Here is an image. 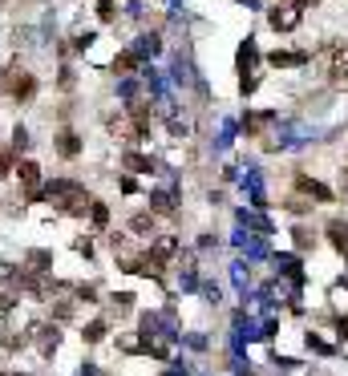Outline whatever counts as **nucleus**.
Masks as SVG:
<instances>
[{
    "instance_id": "5",
    "label": "nucleus",
    "mask_w": 348,
    "mask_h": 376,
    "mask_svg": "<svg viewBox=\"0 0 348 376\" xmlns=\"http://www.w3.org/2000/svg\"><path fill=\"white\" fill-rule=\"evenodd\" d=\"M49 267H53V255H49V251H41V247L24 251V275H28V280H41Z\"/></svg>"
},
{
    "instance_id": "13",
    "label": "nucleus",
    "mask_w": 348,
    "mask_h": 376,
    "mask_svg": "<svg viewBox=\"0 0 348 376\" xmlns=\"http://www.w3.org/2000/svg\"><path fill=\"white\" fill-rule=\"evenodd\" d=\"M90 219H93V227H106V223H110V211H106V203H90Z\"/></svg>"
},
{
    "instance_id": "11",
    "label": "nucleus",
    "mask_w": 348,
    "mask_h": 376,
    "mask_svg": "<svg viewBox=\"0 0 348 376\" xmlns=\"http://www.w3.org/2000/svg\"><path fill=\"white\" fill-rule=\"evenodd\" d=\"M296 187H300L304 194H312V198H320V203H328V198H332V190H328V187H320V182H312V178H300Z\"/></svg>"
},
{
    "instance_id": "26",
    "label": "nucleus",
    "mask_w": 348,
    "mask_h": 376,
    "mask_svg": "<svg viewBox=\"0 0 348 376\" xmlns=\"http://www.w3.org/2000/svg\"><path fill=\"white\" fill-rule=\"evenodd\" d=\"M77 251H81V255L90 259V255H93V243H90V239H77Z\"/></svg>"
},
{
    "instance_id": "27",
    "label": "nucleus",
    "mask_w": 348,
    "mask_h": 376,
    "mask_svg": "<svg viewBox=\"0 0 348 376\" xmlns=\"http://www.w3.org/2000/svg\"><path fill=\"white\" fill-rule=\"evenodd\" d=\"M0 376H24V373H13V368H4V373H0Z\"/></svg>"
},
{
    "instance_id": "21",
    "label": "nucleus",
    "mask_w": 348,
    "mask_h": 376,
    "mask_svg": "<svg viewBox=\"0 0 348 376\" xmlns=\"http://www.w3.org/2000/svg\"><path fill=\"white\" fill-rule=\"evenodd\" d=\"M117 344H122V352H146V344H138V336H122Z\"/></svg>"
},
{
    "instance_id": "3",
    "label": "nucleus",
    "mask_w": 348,
    "mask_h": 376,
    "mask_svg": "<svg viewBox=\"0 0 348 376\" xmlns=\"http://www.w3.org/2000/svg\"><path fill=\"white\" fill-rule=\"evenodd\" d=\"M267 24H272L276 33H292V28L300 24V4H276V8L267 12Z\"/></svg>"
},
{
    "instance_id": "22",
    "label": "nucleus",
    "mask_w": 348,
    "mask_h": 376,
    "mask_svg": "<svg viewBox=\"0 0 348 376\" xmlns=\"http://www.w3.org/2000/svg\"><path fill=\"white\" fill-rule=\"evenodd\" d=\"M110 304H114L117 311H130V304H134V296H130V291H122V296H114Z\"/></svg>"
},
{
    "instance_id": "19",
    "label": "nucleus",
    "mask_w": 348,
    "mask_h": 376,
    "mask_svg": "<svg viewBox=\"0 0 348 376\" xmlns=\"http://www.w3.org/2000/svg\"><path fill=\"white\" fill-rule=\"evenodd\" d=\"M17 307V291L13 287H0V311H13Z\"/></svg>"
},
{
    "instance_id": "7",
    "label": "nucleus",
    "mask_w": 348,
    "mask_h": 376,
    "mask_svg": "<svg viewBox=\"0 0 348 376\" xmlns=\"http://www.w3.org/2000/svg\"><path fill=\"white\" fill-rule=\"evenodd\" d=\"M53 146H57V154H61V158H77V154H81V138H77L73 130H61Z\"/></svg>"
},
{
    "instance_id": "2",
    "label": "nucleus",
    "mask_w": 348,
    "mask_h": 376,
    "mask_svg": "<svg viewBox=\"0 0 348 376\" xmlns=\"http://www.w3.org/2000/svg\"><path fill=\"white\" fill-rule=\"evenodd\" d=\"M24 336H28V340H33V344H37V348H41L45 356H53V348H57V340H61V332L53 328L49 320H33Z\"/></svg>"
},
{
    "instance_id": "25",
    "label": "nucleus",
    "mask_w": 348,
    "mask_h": 376,
    "mask_svg": "<svg viewBox=\"0 0 348 376\" xmlns=\"http://www.w3.org/2000/svg\"><path fill=\"white\" fill-rule=\"evenodd\" d=\"M154 207H163V211H170V207H174V198H170V194H154Z\"/></svg>"
},
{
    "instance_id": "1",
    "label": "nucleus",
    "mask_w": 348,
    "mask_h": 376,
    "mask_svg": "<svg viewBox=\"0 0 348 376\" xmlns=\"http://www.w3.org/2000/svg\"><path fill=\"white\" fill-rule=\"evenodd\" d=\"M41 198L57 203V211H65V214H85V207H90L85 187H77V182H69V178H61V182L45 187V190H41Z\"/></svg>"
},
{
    "instance_id": "4",
    "label": "nucleus",
    "mask_w": 348,
    "mask_h": 376,
    "mask_svg": "<svg viewBox=\"0 0 348 376\" xmlns=\"http://www.w3.org/2000/svg\"><path fill=\"white\" fill-rule=\"evenodd\" d=\"M17 178H21V190H24V198L33 203V198H41V166L37 162H28L24 158L21 170H17Z\"/></svg>"
},
{
    "instance_id": "28",
    "label": "nucleus",
    "mask_w": 348,
    "mask_h": 376,
    "mask_svg": "<svg viewBox=\"0 0 348 376\" xmlns=\"http://www.w3.org/2000/svg\"><path fill=\"white\" fill-rule=\"evenodd\" d=\"M296 4H300V8H304V4H316V0H296Z\"/></svg>"
},
{
    "instance_id": "15",
    "label": "nucleus",
    "mask_w": 348,
    "mask_h": 376,
    "mask_svg": "<svg viewBox=\"0 0 348 376\" xmlns=\"http://www.w3.org/2000/svg\"><path fill=\"white\" fill-rule=\"evenodd\" d=\"M101 336H106V320H90V324H85V340H90V344H97Z\"/></svg>"
},
{
    "instance_id": "16",
    "label": "nucleus",
    "mask_w": 348,
    "mask_h": 376,
    "mask_svg": "<svg viewBox=\"0 0 348 376\" xmlns=\"http://www.w3.org/2000/svg\"><path fill=\"white\" fill-rule=\"evenodd\" d=\"M146 53H158V37H142L134 45V57H146Z\"/></svg>"
},
{
    "instance_id": "24",
    "label": "nucleus",
    "mask_w": 348,
    "mask_h": 376,
    "mask_svg": "<svg viewBox=\"0 0 348 376\" xmlns=\"http://www.w3.org/2000/svg\"><path fill=\"white\" fill-rule=\"evenodd\" d=\"M97 17L110 21V17H114V0H97Z\"/></svg>"
},
{
    "instance_id": "20",
    "label": "nucleus",
    "mask_w": 348,
    "mask_h": 376,
    "mask_svg": "<svg viewBox=\"0 0 348 376\" xmlns=\"http://www.w3.org/2000/svg\"><path fill=\"white\" fill-rule=\"evenodd\" d=\"M134 65H138V57H134V53H122L114 61V73H126V69H134Z\"/></svg>"
},
{
    "instance_id": "9",
    "label": "nucleus",
    "mask_w": 348,
    "mask_h": 376,
    "mask_svg": "<svg viewBox=\"0 0 348 376\" xmlns=\"http://www.w3.org/2000/svg\"><path fill=\"white\" fill-rule=\"evenodd\" d=\"M267 61H272L276 69H292V65H304V61H308V53H272Z\"/></svg>"
},
{
    "instance_id": "14",
    "label": "nucleus",
    "mask_w": 348,
    "mask_h": 376,
    "mask_svg": "<svg viewBox=\"0 0 348 376\" xmlns=\"http://www.w3.org/2000/svg\"><path fill=\"white\" fill-rule=\"evenodd\" d=\"M24 340H21V332H13V328H0V348H21Z\"/></svg>"
},
{
    "instance_id": "6",
    "label": "nucleus",
    "mask_w": 348,
    "mask_h": 376,
    "mask_svg": "<svg viewBox=\"0 0 348 376\" xmlns=\"http://www.w3.org/2000/svg\"><path fill=\"white\" fill-rule=\"evenodd\" d=\"M8 94L17 97V101H28V97L37 94V77H33V73H21V69H17V77H13V89H8Z\"/></svg>"
},
{
    "instance_id": "10",
    "label": "nucleus",
    "mask_w": 348,
    "mask_h": 376,
    "mask_svg": "<svg viewBox=\"0 0 348 376\" xmlns=\"http://www.w3.org/2000/svg\"><path fill=\"white\" fill-rule=\"evenodd\" d=\"M126 170H138V174H150L154 162L146 158V154H134V150H126Z\"/></svg>"
},
{
    "instance_id": "23",
    "label": "nucleus",
    "mask_w": 348,
    "mask_h": 376,
    "mask_svg": "<svg viewBox=\"0 0 348 376\" xmlns=\"http://www.w3.org/2000/svg\"><path fill=\"white\" fill-rule=\"evenodd\" d=\"M13 146H17V150H24V146H28V130H24V126H17V130H13Z\"/></svg>"
},
{
    "instance_id": "12",
    "label": "nucleus",
    "mask_w": 348,
    "mask_h": 376,
    "mask_svg": "<svg viewBox=\"0 0 348 376\" xmlns=\"http://www.w3.org/2000/svg\"><path fill=\"white\" fill-rule=\"evenodd\" d=\"M130 231H134V235H150V231H154V219H150V214H134V219H130Z\"/></svg>"
},
{
    "instance_id": "17",
    "label": "nucleus",
    "mask_w": 348,
    "mask_h": 376,
    "mask_svg": "<svg viewBox=\"0 0 348 376\" xmlns=\"http://www.w3.org/2000/svg\"><path fill=\"white\" fill-rule=\"evenodd\" d=\"M13 162H17V150H0V178H8Z\"/></svg>"
},
{
    "instance_id": "18",
    "label": "nucleus",
    "mask_w": 348,
    "mask_h": 376,
    "mask_svg": "<svg viewBox=\"0 0 348 376\" xmlns=\"http://www.w3.org/2000/svg\"><path fill=\"white\" fill-rule=\"evenodd\" d=\"M247 65H256V45H251V41H247V45H243V53H239V69L247 73Z\"/></svg>"
},
{
    "instance_id": "8",
    "label": "nucleus",
    "mask_w": 348,
    "mask_h": 376,
    "mask_svg": "<svg viewBox=\"0 0 348 376\" xmlns=\"http://www.w3.org/2000/svg\"><path fill=\"white\" fill-rule=\"evenodd\" d=\"M328 239H332V247H336V251L348 259V223L332 219V223H328Z\"/></svg>"
}]
</instances>
